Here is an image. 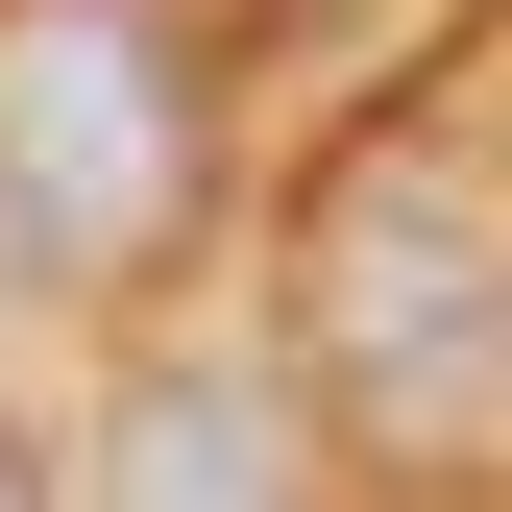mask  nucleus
I'll list each match as a JSON object with an SVG mask.
<instances>
[{"label":"nucleus","instance_id":"obj_4","mask_svg":"<svg viewBox=\"0 0 512 512\" xmlns=\"http://www.w3.org/2000/svg\"><path fill=\"white\" fill-rule=\"evenodd\" d=\"M0 512H49V488H25V464H0Z\"/></svg>","mask_w":512,"mask_h":512},{"label":"nucleus","instance_id":"obj_2","mask_svg":"<svg viewBox=\"0 0 512 512\" xmlns=\"http://www.w3.org/2000/svg\"><path fill=\"white\" fill-rule=\"evenodd\" d=\"M196 196V98L122 0H0V269H147Z\"/></svg>","mask_w":512,"mask_h":512},{"label":"nucleus","instance_id":"obj_3","mask_svg":"<svg viewBox=\"0 0 512 512\" xmlns=\"http://www.w3.org/2000/svg\"><path fill=\"white\" fill-rule=\"evenodd\" d=\"M98 512H293V391L269 366H122Z\"/></svg>","mask_w":512,"mask_h":512},{"label":"nucleus","instance_id":"obj_1","mask_svg":"<svg viewBox=\"0 0 512 512\" xmlns=\"http://www.w3.org/2000/svg\"><path fill=\"white\" fill-rule=\"evenodd\" d=\"M293 366L366 439H439V464L488 439V391H512V244H488V147L464 122L439 147H366L293 220Z\"/></svg>","mask_w":512,"mask_h":512}]
</instances>
